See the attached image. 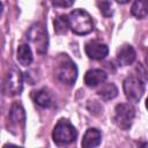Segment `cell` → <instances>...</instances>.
I'll return each mask as SVG.
<instances>
[{"instance_id":"obj_1","label":"cell","mask_w":148,"mask_h":148,"mask_svg":"<svg viewBox=\"0 0 148 148\" xmlns=\"http://www.w3.org/2000/svg\"><path fill=\"white\" fill-rule=\"evenodd\" d=\"M54 75L64 84L72 86L77 77L76 65L67 54H59L54 64Z\"/></svg>"},{"instance_id":"obj_2","label":"cell","mask_w":148,"mask_h":148,"mask_svg":"<svg viewBox=\"0 0 148 148\" xmlns=\"http://www.w3.org/2000/svg\"><path fill=\"white\" fill-rule=\"evenodd\" d=\"M69 29L76 35H88L94 30L91 16L84 9H74L68 15Z\"/></svg>"},{"instance_id":"obj_3","label":"cell","mask_w":148,"mask_h":148,"mask_svg":"<svg viewBox=\"0 0 148 148\" xmlns=\"http://www.w3.org/2000/svg\"><path fill=\"white\" fill-rule=\"evenodd\" d=\"M76 136H77V132L75 127L72 125V123L68 119L65 118L58 120L52 132L53 141L57 145H69L75 141Z\"/></svg>"},{"instance_id":"obj_4","label":"cell","mask_w":148,"mask_h":148,"mask_svg":"<svg viewBox=\"0 0 148 148\" xmlns=\"http://www.w3.org/2000/svg\"><path fill=\"white\" fill-rule=\"evenodd\" d=\"M28 40L35 45V49L38 53L43 54L47 50L49 38L47 31L42 23H35L28 31Z\"/></svg>"},{"instance_id":"obj_5","label":"cell","mask_w":148,"mask_h":148,"mask_svg":"<svg viewBox=\"0 0 148 148\" xmlns=\"http://www.w3.org/2000/svg\"><path fill=\"white\" fill-rule=\"evenodd\" d=\"M134 116H135V112L133 106L126 103H121V104H118L114 109L113 121L120 130L126 131L132 126Z\"/></svg>"},{"instance_id":"obj_6","label":"cell","mask_w":148,"mask_h":148,"mask_svg":"<svg viewBox=\"0 0 148 148\" xmlns=\"http://www.w3.org/2000/svg\"><path fill=\"white\" fill-rule=\"evenodd\" d=\"M123 89L126 98L133 103H138L145 92V86L142 81L136 76H127L124 80Z\"/></svg>"},{"instance_id":"obj_7","label":"cell","mask_w":148,"mask_h":148,"mask_svg":"<svg viewBox=\"0 0 148 148\" xmlns=\"http://www.w3.org/2000/svg\"><path fill=\"white\" fill-rule=\"evenodd\" d=\"M23 89V75L16 68H10L3 82V91L8 96L20 95Z\"/></svg>"},{"instance_id":"obj_8","label":"cell","mask_w":148,"mask_h":148,"mask_svg":"<svg viewBox=\"0 0 148 148\" xmlns=\"http://www.w3.org/2000/svg\"><path fill=\"white\" fill-rule=\"evenodd\" d=\"M86 53L90 59L101 60L104 59L109 53V47L98 40H90L86 44Z\"/></svg>"},{"instance_id":"obj_9","label":"cell","mask_w":148,"mask_h":148,"mask_svg":"<svg viewBox=\"0 0 148 148\" xmlns=\"http://www.w3.org/2000/svg\"><path fill=\"white\" fill-rule=\"evenodd\" d=\"M135 57H136L135 50L133 49L132 45H128V44L120 46L117 52V60L121 66H128L133 64L135 60Z\"/></svg>"},{"instance_id":"obj_10","label":"cell","mask_w":148,"mask_h":148,"mask_svg":"<svg viewBox=\"0 0 148 148\" xmlns=\"http://www.w3.org/2000/svg\"><path fill=\"white\" fill-rule=\"evenodd\" d=\"M34 101L36 104H38L42 108H52L56 104V98L54 95L46 88L39 89L34 94Z\"/></svg>"},{"instance_id":"obj_11","label":"cell","mask_w":148,"mask_h":148,"mask_svg":"<svg viewBox=\"0 0 148 148\" xmlns=\"http://www.w3.org/2000/svg\"><path fill=\"white\" fill-rule=\"evenodd\" d=\"M108 75L102 69H89L86 74H84V83L88 87H97L98 84L105 82Z\"/></svg>"},{"instance_id":"obj_12","label":"cell","mask_w":148,"mask_h":148,"mask_svg":"<svg viewBox=\"0 0 148 148\" xmlns=\"http://www.w3.org/2000/svg\"><path fill=\"white\" fill-rule=\"evenodd\" d=\"M102 134L97 128H88L83 135L81 146L82 148H95L101 143Z\"/></svg>"},{"instance_id":"obj_13","label":"cell","mask_w":148,"mask_h":148,"mask_svg":"<svg viewBox=\"0 0 148 148\" xmlns=\"http://www.w3.org/2000/svg\"><path fill=\"white\" fill-rule=\"evenodd\" d=\"M9 120L15 126H23L25 123V112L20 103H14L9 111Z\"/></svg>"},{"instance_id":"obj_14","label":"cell","mask_w":148,"mask_h":148,"mask_svg":"<svg viewBox=\"0 0 148 148\" xmlns=\"http://www.w3.org/2000/svg\"><path fill=\"white\" fill-rule=\"evenodd\" d=\"M16 59L22 66H29L32 62V52L28 44H21L17 47Z\"/></svg>"},{"instance_id":"obj_15","label":"cell","mask_w":148,"mask_h":148,"mask_svg":"<svg viewBox=\"0 0 148 148\" xmlns=\"http://www.w3.org/2000/svg\"><path fill=\"white\" fill-rule=\"evenodd\" d=\"M132 15L136 18H145L148 15V0H138L132 5Z\"/></svg>"},{"instance_id":"obj_16","label":"cell","mask_w":148,"mask_h":148,"mask_svg":"<svg viewBox=\"0 0 148 148\" xmlns=\"http://www.w3.org/2000/svg\"><path fill=\"white\" fill-rule=\"evenodd\" d=\"M98 96L104 101H110L118 95V88L114 83H105L102 86V88L97 91Z\"/></svg>"},{"instance_id":"obj_17","label":"cell","mask_w":148,"mask_h":148,"mask_svg":"<svg viewBox=\"0 0 148 148\" xmlns=\"http://www.w3.org/2000/svg\"><path fill=\"white\" fill-rule=\"evenodd\" d=\"M54 25V31L59 35L66 34L68 28H69V22H68V16L67 15H59L54 18L53 21Z\"/></svg>"},{"instance_id":"obj_18","label":"cell","mask_w":148,"mask_h":148,"mask_svg":"<svg viewBox=\"0 0 148 148\" xmlns=\"http://www.w3.org/2000/svg\"><path fill=\"white\" fill-rule=\"evenodd\" d=\"M97 7L99 8L102 15H104L105 17L112 16L113 10H112L111 2H110V1H98V2H97Z\"/></svg>"},{"instance_id":"obj_19","label":"cell","mask_w":148,"mask_h":148,"mask_svg":"<svg viewBox=\"0 0 148 148\" xmlns=\"http://www.w3.org/2000/svg\"><path fill=\"white\" fill-rule=\"evenodd\" d=\"M74 3L73 0H57L52 1V5L56 7H71Z\"/></svg>"},{"instance_id":"obj_20","label":"cell","mask_w":148,"mask_h":148,"mask_svg":"<svg viewBox=\"0 0 148 148\" xmlns=\"http://www.w3.org/2000/svg\"><path fill=\"white\" fill-rule=\"evenodd\" d=\"M3 148H22V147H18V146H15V145H5Z\"/></svg>"},{"instance_id":"obj_21","label":"cell","mask_w":148,"mask_h":148,"mask_svg":"<svg viewBox=\"0 0 148 148\" xmlns=\"http://www.w3.org/2000/svg\"><path fill=\"white\" fill-rule=\"evenodd\" d=\"M139 148H148V142H143L139 146Z\"/></svg>"},{"instance_id":"obj_22","label":"cell","mask_w":148,"mask_h":148,"mask_svg":"<svg viewBox=\"0 0 148 148\" xmlns=\"http://www.w3.org/2000/svg\"><path fill=\"white\" fill-rule=\"evenodd\" d=\"M146 108H147V109H148V98H147V99H146Z\"/></svg>"}]
</instances>
